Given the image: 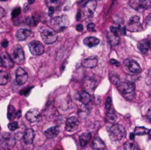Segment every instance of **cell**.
Returning a JSON list of instances; mask_svg holds the SVG:
<instances>
[{
  "instance_id": "cell-38",
  "label": "cell",
  "mask_w": 151,
  "mask_h": 150,
  "mask_svg": "<svg viewBox=\"0 0 151 150\" xmlns=\"http://www.w3.org/2000/svg\"><path fill=\"white\" fill-rule=\"evenodd\" d=\"M145 23L147 26H151V13L147 16L145 19Z\"/></svg>"
},
{
  "instance_id": "cell-51",
  "label": "cell",
  "mask_w": 151,
  "mask_h": 150,
  "mask_svg": "<svg viewBox=\"0 0 151 150\" xmlns=\"http://www.w3.org/2000/svg\"><path fill=\"white\" fill-rule=\"evenodd\" d=\"M0 150H3V149H0Z\"/></svg>"
},
{
  "instance_id": "cell-52",
  "label": "cell",
  "mask_w": 151,
  "mask_h": 150,
  "mask_svg": "<svg viewBox=\"0 0 151 150\" xmlns=\"http://www.w3.org/2000/svg\"><path fill=\"white\" fill-rule=\"evenodd\" d=\"M56 150H59V149H56Z\"/></svg>"
},
{
  "instance_id": "cell-3",
  "label": "cell",
  "mask_w": 151,
  "mask_h": 150,
  "mask_svg": "<svg viewBox=\"0 0 151 150\" xmlns=\"http://www.w3.org/2000/svg\"><path fill=\"white\" fill-rule=\"evenodd\" d=\"M40 35L46 44H52L58 40L57 32L52 28L43 27L40 30Z\"/></svg>"
},
{
  "instance_id": "cell-41",
  "label": "cell",
  "mask_w": 151,
  "mask_h": 150,
  "mask_svg": "<svg viewBox=\"0 0 151 150\" xmlns=\"http://www.w3.org/2000/svg\"><path fill=\"white\" fill-rule=\"evenodd\" d=\"M76 29L78 32H82L83 29V26L81 24H78L76 26Z\"/></svg>"
},
{
  "instance_id": "cell-31",
  "label": "cell",
  "mask_w": 151,
  "mask_h": 150,
  "mask_svg": "<svg viewBox=\"0 0 151 150\" xmlns=\"http://www.w3.org/2000/svg\"><path fill=\"white\" fill-rule=\"evenodd\" d=\"M111 104H112V100L111 97H108L106 101V105H105V108H106V111H109L111 109Z\"/></svg>"
},
{
  "instance_id": "cell-7",
  "label": "cell",
  "mask_w": 151,
  "mask_h": 150,
  "mask_svg": "<svg viewBox=\"0 0 151 150\" xmlns=\"http://www.w3.org/2000/svg\"><path fill=\"white\" fill-rule=\"evenodd\" d=\"M12 59L13 62L17 64H22L24 61V53L23 49L20 45H16L13 49Z\"/></svg>"
},
{
  "instance_id": "cell-36",
  "label": "cell",
  "mask_w": 151,
  "mask_h": 150,
  "mask_svg": "<svg viewBox=\"0 0 151 150\" xmlns=\"http://www.w3.org/2000/svg\"><path fill=\"white\" fill-rule=\"evenodd\" d=\"M110 63L111 65H114V66H117V67H119V66H120V63H119V62L117 61L116 60H115V59H111Z\"/></svg>"
},
{
  "instance_id": "cell-42",
  "label": "cell",
  "mask_w": 151,
  "mask_h": 150,
  "mask_svg": "<svg viewBox=\"0 0 151 150\" xmlns=\"http://www.w3.org/2000/svg\"><path fill=\"white\" fill-rule=\"evenodd\" d=\"M119 32H120V33L122 34V35H126V27H125V26H122V27L120 28Z\"/></svg>"
},
{
  "instance_id": "cell-37",
  "label": "cell",
  "mask_w": 151,
  "mask_h": 150,
  "mask_svg": "<svg viewBox=\"0 0 151 150\" xmlns=\"http://www.w3.org/2000/svg\"><path fill=\"white\" fill-rule=\"evenodd\" d=\"M94 23H89L88 25H87V29L90 32H92V31H94Z\"/></svg>"
},
{
  "instance_id": "cell-48",
  "label": "cell",
  "mask_w": 151,
  "mask_h": 150,
  "mask_svg": "<svg viewBox=\"0 0 151 150\" xmlns=\"http://www.w3.org/2000/svg\"><path fill=\"white\" fill-rule=\"evenodd\" d=\"M2 66V60H1V54H0V67Z\"/></svg>"
},
{
  "instance_id": "cell-26",
  "label": "cell",
  "mask_w": 151,
  "mask_h": 150,
  "mask_svg": "<svg viewBox=\"0 0 151 150\" xmlns=\"http://www.w3.org/2000/svg\"><path fill=\"white\" fill-rule=\"evenodd\" d=\"M18 111H16L15 107L13 105L10 104L7 108V119L9 120H13L14 119L17 118Z\"/></svg>"
},
{
  "instance_id": "cell-34",
  "label": "cell",
  "mask_w": 151,
  "mask_h": 150,
  "mask_svg": "<svg viewBox=\"0 0 151 150\" xmlns=\"http://www.w3.org/2000/svg\"><path fill=\"white\" fill-rule=\"evenodd\" d=\"M32 88V87H29V88H24V89H23L22 91H20V94L21 95H24V96H27L28 94H29V92H30L31 89Z\"/></svg>"
},
{
  "instance_id": "cell-25",
  "label": "cell",
  "mask_w": 151,
  "mask_h": 150,
  "mask_svg": "<svg viewBox=\"0 0 151 150\" xmlns=\"http://www.w3.org/2000/svg\"><path fill=\"white\" fill-rule=\"evenodd\" d=\"M106 119L109 123H115L116 121V120H117V116H116V113L114 110H110L106 112Z\"/></svg>"
},
{
  "instance_id": "cell-49",
  "label": "cell",
  "mask_w": 151,
  "mask_h": 150,
  "mask_svg": "<svg viewBox=\"0 0 151 150\" xmlns=\"http://www.w3.org/2000/svg\"><path fill=\"white\" fill-rule=\"evenodd\" d=\"M150 47L151 48V40L150 41Z\"/></svg>"
},
{
  "instance_id": "cell-13",
  "label": "cell",
  "mask_w": 151,
  "mask_h": 150,
  "mask_svg": "<svg viewBox=\"0 0 151 150\" xmlns=\"http://www.w3.org/2000/svg\"><path fill=\"white\" fill-rule=\"evenodd\" d=\"M1 60H2V66L6 68V69H10L14 65V62H13L12 57L9 55L8 53L6 51H3L1 54Z\"/></svg>"
},
{
  "instance_id": "cell-6",
  "label": "cell",
  "mask_w": 151,
  "mask_h": 150,
  "mask_svg": "<svg viewBox=\"0 0 151 150\" xmlns=\"http://www.w3.org/2000/svg\"><path fill=\"white\" fill-rule=\"evenodd\" d=\"M127 29L130 32H137L142 30V26L140 23V18L138 16H134L130 19Z\"/></svg>"
},
{
  "instance_id": "cell-20",
  "label": "cell",
  "mask_w": 151,
  "mask_h": 150,
  "mask_svg": "<svg viewBox=\"0 0 151 150\" xmlns=\"http://www.w3.org/2000/svg\"><path fill=\"white\" fill-rule=\"evenodd\" d=\"M92 147L95 150H104L106 149V144L100 138H95L93 141Z\"/></svg>"
},
{
  "instance_id": "cell-5",
  "label": "cell",
  "mask_w": 151,
  "mask_h": 150,
  "mask_svg": "<svg viewBox=\"0 0 151 150\" xmlns=\"http://www.w3.org/2000/svg\"><path fill=\"white\" fill-rule=\"evenodd\" d=\"M123 67L125 71L131 74H139L142 71L139 63L131 58H128L124 60Z\"/></svg>"
},
{
  "instance_id": "cell-44",
  "label": "cell",
  "mask_w": 151,
  "mask_h": 150,
  "mask_svg": "<svg viewBox=\"0 0 151 150\" xmlns=\"http://www.w3.org/2000/svg\"><path fill=\"white\" fill-rule=\"evenodd\" d=\"M1 46H2V47H4V48H6V47L8 46V41H7V40H4V41H2V43H1Z\"/></svg>"
},
{
  "instance_id": "cell-46",
  "label": "cell",
  "mask_w": 151,
  "mask_h": 150,
  "mask_svg": "<svg viewBox=\"0 0 151 150\" xmlns=\"http://www.w3.org/2000/svg\"><path fill=\"white\" fill-rule=\"evenodd\" d=\"M134 137H135V134L131 133V135H130V138H131V140H134Z\"/></svg>"
},
{
  "instance_id": "cell-28",
  "label": "cell",
  "mask_w": 151,
  "mask_h": 150,
  "mask_svg": "<svg viewBox=\"0 0 151 150\" xmlns=\"http://www.w3.org/2000/svg\"><path fill=\"white\" fill-rule=\"evenodd\" d=\"M150 129L145 126H137L134 129V132L135 135H145L149 134Z\"/></svg>"
},
{
  "instance_id": "cell-35",
  "label": "cell",
  "mask_w": 151,
  "mask_h": 150,
  "mask_svg": "<svg viewBox=\"0 0 151 150\" xmlns=\"http://www.w3.org/2000/svg\"><path fill=\"white\" fill-rule=\"evenodd\" d=\"M121 26H111L110 27V30L111 32H114V33L118 34V32H119L120 30Z\"/></svg>"
},
{
  "instance_id": "cell-2",
  "label": "cell",
  "mask_w": 151,
  "mask_h": 150,
  "mask_svg": "<svg viewBox=\"0 0 151 150\" xmlns=\"http://www.w3.org/2000/svg\"><path fill=\"white\" fill-rule=\"evenodd\" d=\"M116 86L119 92L127 98H128V96H133L134 92H135L136 85L135 83L133 82H129V81L122 82V81L118 80L116 82Z\"/></svg>"
},
{
  "instance_id": "cell-14",
  "label": "cell",
  "mask_w": 151,
  "mask_h": 150,
  "mask_svg": "<svg viewBox=\"0 0 151 150\" xmlns=\"http://www.w3.org/2000/svg\"><path fill=\"white\" fill-rule=\"evenodd\" d=\"M40 116V111L38 109H32L26 113V119L31 123H34L38 121Z\"/></svg>"
},
{
  "instance_id": "cell-19",
  "label": "cell",
  "mask_w": 151,
  "mask_h": 150,
  "mask_svg": "<svg viewBox=\"0 0 151 150\" xmlns=\"http://www.w3.org/2000/svg\"><path fill=\"white\" fill-rule=\"evenodd\" d=\"M83 44L84 45L88 47H93L100 44V40L98 38H95V37H87L84 39Z\"/></svg>"
},
{
  "instance_id": "cell-15",
  "label": "cell",
  "mask_w": 151,
  "mask_h": 150,
  "mask_svg": "<svg viewBox=\"0 0 151 150\" xmlns=\"http://www.w3.org/2000/svg\"><path fill=\"white\" fill-rule=\"evenodd\" d=\"M98 63V60L96 57H89L88 58L84 59L82 61V66L88 69H93L96 67Z\"/></svg>"
},
{
  "instance_id": "cell-8",
  "label": "cell",
  "mask_w": 151,
  "mask_h": 150,
  "mask_svg": "<svg viewBox=\"0 0 151 150\" xmlns=\"http://www.w3.org/2000/svg\"><path fill=\"white\" fill-rule=\"evenodd\" d=\"M28 47L31 54L33 55H41L44 52V46L38 41H31L28 44Z\"/></svg>"
},
{
  "instance_id": "cell-1",
  "label": "cell",
  "mask_w": 151,
  "mask_h": 150,
  "mask_svg": "<svg viewBox=\"0 0 151 150\" xmlns=\"http://www.w3.org/2000/svg\"><path fill=\"white\" fill-rule=\"evenodd\" d=\"M108 132L111 140L113 141H121L126 136V130L125 126L122 124H115L112 125L108 129Z\"/></svg>"
},
{
  "instance_id": "cell-30",
  "label": "cell",
  "mask_w": 151,
  "mask_h": 150,
  "mask_svg": "<svg viewBox=\"0 0 151 150\" xmlns=\"http://www.w3.org/2000/svg\"><path fill=\"white\" fill-rule=\"evenodd\" d=\"M140 8L144 9H150L151 8V0H139V1Z\"/></svg>"
},
{
  "instance_id": "cell-21",
  "label": "cell",
  "mask_w": 151,
  "mask_h": 150,
  "mask_svg": "<svg viewBox=\"0 0 151 150\" xmlns=\"http://www.w3.org/2000/svg\"><path fill=\"white\" fill-rule=\"evenodd\" d=\"M149 48H150V41L144 39L139 42L138 49L143 54H146L148 51Z\"/></svg>"
},
{
  "instance_id": "cell-18",
  "label": "cell",
  "mask_w": 151,
  "mask_h": 150,
  "mask_svg": "<svg viewBox=\"0 0 151 150\" xmlns=\"http://www.w3.org/2000/svg\"><path fill=\"white\" fill-rule=\"evenodd\" d=\"M59 134V128L58 126H55L49 128L44 132V135L47 138H53L57 136Z\"/></svg>"
},
{
  "instance_id": "cell-12",
  "label": "cell",
  "mask_w": 151,
  "mask_h": 150,
  "mask_svg": "<svg viewBox=\"0 0 151 150\" xmlns=\"http://www.w3.org/2000/svg\"><path fill=\"white\" fill-rule=\"evenodd\" d=\"M97 8V2L94 0H89L87 1L84 7V10H85V14L86 16H92Z\"/></svg>"
},
{
  "instance_id": "cell-24",
  "label": "cell",
  "mask_w": 151,
  "mask_h": 150,
  "mask_svg": "<svg viewBox=\"0 0 151 150\" xmlns=\"http://www.w3.org/2000/svg\"><path fill=\"white\" fill-rule=\"evenodd\" d=\"M107 38L109 39V43L111 44V45L112 46H116L119 44V38L117 34L114 33V32H110L108 33Z\"/></svg>"
},
{
  "instance_id": "cell-4",
  "label": "cell",
  "mask_w": 151,
  "mask_h": 150,
  "mask_svg": "<svg viewBox=\"0 0 151 150\" xmlns=\"http://www.w3.org/2000/svg\"><path fill=\"white\" fill-rule=\"evenodd\" d=\"M69 25V19L66 16H60L51 19V27L56 32H61Z\"/></svg>"
},
{
  "instance_id": "cell-50",
  "label": "cell",
  "mask_w": 151,
  "mask_h": 150,
  "mask_svg": "<svg viewBox=\"0 0 151 150\" xmlns=\"http://www.w3.org/2000/svg\"><path fill=\"white\" fill-rule=\"evenodd\" d=\"M0 1H7V0H0Z\"/></svg>"
},
{
  "instance_id": "cell-47",
  "label": "cell",
  "mask_w": 151,
  "mask_h": 150,
  "mask_svg": "<svg viewBox=\"0 0 151 150\" xmlns=\"http://www.w3.org/2000/svg\"><path fill=\"white\" fill-rule=\"evenodd\" d=\"M35 0H28V3H29V4H33L34 2H35Z\"/></svg>"
},
{
  "instance_id": "cell-33",
  "label": "cell",
  "mask_w": 151,
  "mask_h": 150,
  "mask_svg": "<svg viewBox=\"0 0 151 150\" xmlns=\"http://www.w3.org/2000/svg\"><path fill=\"white\" fill-rule=\"evenodd\" d=\"M21 13V8L20 7H16L14 10L12 12V17L13 18H16L17 16H19Z\"/></svg>"
},
{
  "instance_id": "cell-10",
  "label": "cell",
  "mask_w": 151,
  "mask_h": 150,
  "mask_svg": "<svg viewBox=\"0 0 151 150\" xmlns=\"http://www.w3.org/2000/svg\"><path fill=\"white\" fill-rule=\"evenodd\" d=\"M28 79L27 73L22 68H18L16 71V82L19 85H22L27 82Z\"/></svg>"
},
{
  "instance_id": "cell-17",
  "label": "cell",
  "mask_w": 151,
  "mask_h": 150,
  "mask_svg": "<svg viewBox=\"0 0 151 150\" xmlns=\"http://www.w3.org/2000/svg\"><path fill=\"white\" fill-rule=\"evenodd\" d=\"M32 34L29 29H20L16 32V36L19 41H25L28 37H29Z\"/></svg>"
},
{
  "instance_id": "cell-39",
  "label": "cell",
  "mask_w": 151,
  "mask_h": 150,
  "mask_svg": "<svg viewBox=\"0 0 151 150\" xmlns=\"http://www.w3.org/2000/svg\"><path fill=\"white\" fill-rule=\"evenodd\" d=\"M45 1L48 5H51V4H55L57 1H58V0H45Z\"/></svg>"
},
{
  "instance_id": "cell-9",
  "label": "cell",
  "mask_w": 151,
  "mask_h": 150,
  "mask_svg": "<svg viewBox=\"0 0 151 150\" xmlns=\"http://www.w3.org/2000/svg\"><path fill=\"white\" fill-rule=\"evenodd\" d=\"M0 143H1V145L4 148L10 149L13 148L15 146V144H16V139H15L13 135H12L11 134L4 133Z\"/></svg>"
},
{
  "instance_id": "cell-11",
  "label": "cell",
  "mask_w": 151,
  "mask_h": 150,
  "mask_svg": "<svg viewBox=\"0 0 151 150\" xmlns=\"http://www.w3.org/2000/svg\"><path fill=\"white\" fill-rule=\"evenodd\" d=\"M79 125V121L76 116H71L66 120V130L67 132H73L76 130Z\"/></svg>"
},
{
  "instance_id": "cell-40",
  "label": "cell",
  "mask_w": 151,
  "mask_h": 150,
  "mask_svg": "<svg viewBox=\"0 0 151 150\" xmlns=\"http://www.w3.org/2000/svg\"><path fill=\"white\" fill-rule=\"evenodd\" d=\"M54 10H55L54 7H52V6H50V7H49V11H48L49 16H52L53 13H54Z\"/></svg>"
},
{
  "instance_id": "cell-29",
  "label": "cell",
  "mask_w": 151,
  "mask_h": 150,
  "mask_svg": "<svg viewBox=\"0 0 151 150\" xmlns=\"http://www.w3.org/2000/svg\"><path fill=\"white\" fill-rule=\"evenodd\" d=\"M8 74L4 71H0V85H4L8 82Z\"/></svg>"
},
{
  "instance_id": "cell-45",
  "label": "cell",
  "mask_w": 151,
  "mask_h": 150,
  "mask_svg": "<svg viewBox=\"0 0 151 150\" xmlns=\"http://www.w3.org/2000/svg\"><path fill=\"white\" fill-rule=\"evenodd\" d=\"M81 12H78V16H77V20L79 21L80 19H81Z\"/></svg>"
},
{
  "instance_id": "cell-43",
  "label": "cell",
  "mask_w": 151,
  "mask_h": 150,
  "mask_svg": "<svg viewBox=\"0 0 151 150\" xmlns=\"http://www.w3.org/2000/svg\"><path fill=\"white\" fill-rule=\"evenodd\" d=\"M146 116H147V118L149 119V120L151 121V107L148 109V111H147Z\"/></svg>"
},
{
  "instance_id": "cell-32",
  "label": "cell",
  "mask_w": 151,
  "mask_h": 150,
  "mask_svg": "<svg viewBox=\"0 0 151 150\" xmlns=\"http://www.w3.org/2000/svg\"><path fill=\"white\" fill-rule=\"evenodd\" d=\"M18 126H19V124H18L17 121L10 122V123L8 124V128L10 131L16 130V129L18 128Z\"/></svg>"
},
{
  "instance_id": "cell-23",
  "label": "cell",
  "mask_w": 151,
  "mask_h": 150,
  "mask_svg": "<svg viewBox=\"0 0 151 150\" xmlns=\"http://www.w3.org/2000/svg\"><path fill=\"white\" fill-rule=\"evenodd\" d=\"M79 99L80 101L83 104H88L91 100V95L85 91H81V93L79 94Z\"/></svg>"
},
{
  "instance_id": "cell-27",
  "label": "cell",
  "mask_w": 151,
  "mask_h": 150,
  "mask_svg": "<svg viewBox=\"0 0 151 150\" xmlns=\"http://www.w3.org/2000/svg\"><path fill=\"white\" fill-rule=\"evenodd\" d=\"M124 150H140L139 146L133 141V140L130 141H127L124 144Z\"/></svg>"
},
{
  "instance_id": "cell-22",
  "label": "cell",
  "mask_w": 151,
  "mask_h": 150,
  "mask_svg": "<svg viewBox=\"0 0 151 150\" xmlns=\"http://www.w3.org/2000/svg\"><path fill=\"white\" fill-rule=\"evenodd\" d=\"M91 138V134L90 132H85L83 133L82 135H80L79 137V141L80 144L82 147H85L88 144L89 141Z\"/></svg>"
},
{
  "instance_id": "cell-16",
  "label": "cell",
  "mask_w": 151,
  "mask_h": 150,
  "mask_svg": "<svg viewBox=\"0 0 151 150\" xmlns=\"http://www.w3.org/2000/svg\"><path fill=\"white\" fill-rule=\"evenodd\" d=\"M35 138V132L32 129H27L24 133V141L26 144H32Z\"/></svg>"
}]
</instances>
